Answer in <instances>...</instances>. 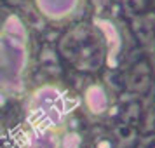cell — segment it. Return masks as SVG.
<instances>
[{"mask_svg": "<svg viewBox=\"0 0 155 148\" xmlns=\"http://www.w3.org/2000/svg\"><path fill=\"white\" fill-rule=\"evenodd\" d=\"M129 85L136 92H141V94L148 92L150 85H152V68L147 61L141 59L133 66L131 75H129Z\"/></svg>", "mask_w": 155, "mask_h": 148, "instance_id": "1", "label": "cell"}, {"mask_svg": "<svg viewBox=\"0 0 155 148\" xmlns=\"http://www.w3.org/2000/svg\"><path fill=\"white\" fill-rule=\"evenodd\" d=\"M87 103H89L92 112H96V113L105 112L106 96H105V92H103V89H99V87H91L89 92H87Z\"/></svg>", "mask_w": 155, "mask_h": 148, "instance_id": "2", "label": "cell"}]
</instances>
